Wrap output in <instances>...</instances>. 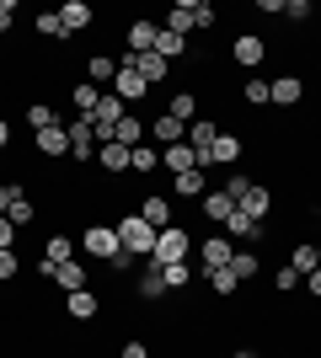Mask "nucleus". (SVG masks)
Returning a JSON list of instances; mask_svg holds the SVG:
<instances>
[{
    "label": "nucleus",
    "mask_w": 321,
    "mask_h": 358,
    "mask_svg": "<svg viewBox=\"0 0 321 358\" xmlns=\"http://www.w3.org/2000/svg\"><path fill=\"white\" fill-rule=\"evenodd\" d=\"M11 22H16V0H0V32H11Z\"/></svg>",
    "instance_id": "45"
},
{
    "label": "nucleus",
    "mask_w": 321,
    "mask_h": 358,
    "mask_svg": "<svg viewBox=\"0 0 321 358\" xmlns=\"http://www.w3.org/2000/svg\"><path fill=\"white\" fill-rule=\"evenodd\" d=\"M230 273L241 278V284H252L262 273V262H257V252H246V246H236V257H230Z\"/></svg>",
    "instance_id": "30"
},
{
    "label": "nucleus",
    "mask_w": 321,
    "mask_h": 358,
    "mask_svg": "<svg viewBox=\"0 0 321 358\" xmlns=\"http://www.w3.org/2000/svg\"><path fill=\"white\" fill-rule=\"evenodd\" d=\"M155 54H161V59H183V54H187V38H183V32H171V27H161V32H155Z\"/></svg>",
    "instance_id": "28"
},
{
    "label": "nucleus",
    "mask_w": 321,
    "mask_h": 358,
    "mask_svg": "<svg viewBox=\"0 0 321 358\" xmlns=\"http://www.w3.org/2000/svg\"><path fill=\"white\" fill-rule=\"evenodd\" d=\"M262 54H268V43H262L257 32H241V38L230 43V59L241 64V70H257V64H262Z\"/></svg>",
    "instance_id": "12"
},
{
    "label": "nucleus",
    "mask_w": 321,
    "mask_h": 358,
    "mask_svg": "<svg viewBox=\"0 0 321 358\" xmlns=\"http://www.w3.org/2000/svg\"><path fill=\"white\" fill-rule=\"evenodd\" d=\"M225 236H230V241H241V246H252V241H262V236H268V224L246 220V214L236 209V214H230V220H225Z\"/></svg>",
    "instance_id": "21"
},
{
    "label": "nucleus",
    "mask_w": 321,
    "mask_h": 358,
    "mask_svg": "<svg viewBox=\"0 0 321 358\" xmlns=\"http://www.w3.org/2000/svg\"><path fill=\"white\" fill-rule=\"evenodd\" d=\"M134 294H139V299H161V294H166L161 268H145V273H139V278H134Z\"/></svg>",
    "instance_id": "31"
},
{
    "label": "nucleus",
    "mask_w": 321,
    "mask_h": 358,
    "mask_svg": "<svg viewBox=\"0 0 321 358\" xmlns=\"http://www.w3.org/2000/svg\"><path fill=\"white\" fill-rule=\"evenodd\" d=\"M70 257H76V241L64 236V230H59V236H48V246H43V262H54V268H59V262H70Z\"/></svg>",
    "instance_id": "33"
},
{
    "label": "nucleus",
    "mask_w": 321,
    "mask_h": 358,
    "mask_svg": "<svg viewBox=\"0 0 321 358\" xmlns=\"http://www.w3.org/2000/svg\"><path fill=\"white\" fill-rule=\"evenodd\" d=\"M139 220L145 224H155V230H166V224H177V209H171V198H161V193H145L139 198Z\"/></svg>",
    "instance_id": "11"
},
{
    "label": "nucleus",
    "mask_w": 321,
    "mask_h": 358,
    "mask_svg": "<svg viewBox=\"0 0 321 358\" xmlns=\"http://www.w3.org/2000/svg\"><path fill=\"white\" fill-rule=\"evenodd\" d=\"M64 129H70V155H76V166H92V161H97V134H92V118H70Z\"/></svg>",
    "instance_id": "8"
},
{
    "label": "nucleus",
    "mask_w": 321,
    "mask_h": 358,
    "mask_svg": "<svg viewBox=\"0 0 321 358\" xmlns=\"http://www.w3.org/2000/svg\"><path fill=\"white\" fill-rule=\"evenodd\" d=\"M80 80H92L97 91L113 86V80H118V59H113V54H92V59L80 64Z\"/></svg>",
    "instance_id": "13"
},
{
    "label": "nucleus",
    "mask_w": 321,
    "mask_h": 358,
    "mask_svg": "<svg viewBox=\"0 0 321 358\" xmlns=\"http://www.w3.org/2000/svg\"><path fill=\"white\" fill-rule=\"evenodd\" d=\"M139 268V257H129V252H118L113 262H107V273H134Z\"/></svg>",
    "instance_id": "44"
},
{
    "label": "nucleus",
    "mask_w": 321,
    "mask_h": 358,
    "mask_svg": "<svg viewBox=\"0 0 321 358\" xmlns=\"http://www.w3.org/2000/svg\"><path fill=\"white\" fill-rule=\"evenodd\" d=\"M306 289H311V299H321V268H316V273H306Z\"/></svg>",
    "instance_id": "48"
},
{
    "label": "nucleus",
    "mask_w": 321,
    "mask_h": 358,
    "mask_svg": "<svg viewBox=\"0 0 321 358\" xmlns=\"http://www.w3.org/2000/svg\"><path fill=\"white\" fill-rule=\"evenodd\" d=\"M97 166H102L107 177H123V171H129V145H118V139H113V145H97Z\"/></svg>",
    "instance_id": "23"
},
{
    "label": "nucleus",
    "mask_w": 321,
    "mask_h": 358,
    "mask_svg": "<svg viewBox=\"0 0 321 358\" xmlns=\"http://www.w3.org/2000/svg\"><path fill=\"white\" fill-rule=\"evenodd\" d=\"M199 203H204V220H209V224H220V230H225V220L236 214V198H230L225 187H214V193H204Z\"/></svg>",
    "instance_id": "15"
},
{
    "label": "nucleus",
    "mask_w": 321,
    "mask_h": 358,
    "mask_svg": "<svg viewBox=\"0 0 321 358\" xmlns=\"http://www.w3.org/2000/svg\"><path fill=\"white\" fill-rule=\"evenodd\" d=\"M230 358H257V353H252V348H241V353H230Z\"/></svg>",
    "instance_id": "50"
},
{
    "label": "nucleus",
    "mask_w": 321,
    "mask_h": 358,
    "mask_svg": "<svg viewBox=\"0 0 321 358\" xmlns=\"http://www.w3.org/2000/svg\"><path fill=\"white\" fill-rule=\"evenodd\" d=\"M54 123H64L54 102H27V129L32 134H43V129H54Z\"/></svg>",
    "instance_id": "27"
},
{
    "label": "nucleus",
    "mask_w": 321,
    "mask_h": 358,
    "mask_svg": "<svg viewBox=\"0 0 321 358\" xmlns=\"http://www.w3.org/2000/svg\"><path fill=\"white\" fill-rule=\"evenodd\" d=\"M193 257H199V273H220L230 268V257H236V241L220 230V236H204L199 246H193Z\"/></svg>",
    "instance_id": "5"
},
{
    "label": "nucleus",
    "mask_w": 321,
    "mask_h": 358,
    "mask_svg": "<svg viewBox=\"0 0 321 358\" xmlns=\"http://www.w3.org/2000/svg\"><path fill=\"white\" fill-rule=\"evenodd\" d=\"M129 171H134V177H155V171H161V150L155 145H134L129 150Z\"/></svg>",
    "instance_id": "26"
},
{
    "label": "nucleus",
    "mask_w": 321,
    "mask_h": 358,
    "mask_svg": "<svg viewBox=\"0 0 321 358\" xmlns=\"http://www.w3.org/2000/svg\"><path fill=\"white\" fill-rule=\"evenodd\" d=\"M150 134H155V150H166V145H183V139H187V123H177L171 113H155Z\"/></svg>",
    "instance_id": "14"
},
{
    "label": "nucleus",
    "mask_w": 321,
    "mask_h": 358,
    "mask_svg": "<svg viewBox=\"0 0 321 358\" xmlns=\"http://www.w3.org/2000/svg\"><path fill=\"white\" fill-rule=\"evenodd\" d=\"M166 113L177 123H193V118H199V96H193V91H177V96L166 102Z\"/></svg>",
    "instance_id": "32"
},
{
    "label": "nucleus",
    "mask_w": 321,
    "mask_h": 358,
    "mask_svg": "<svg viewBox=\"0 0 321 358\" xmlns=\"http://www.w3.org/2000/svg\"><path fill=\"white\" fill-rule=\"evenodd\" d=\"M284 22H294V27L311 22V0H284Z\"/></svg>",
    "instance_id": "41"
},
{
    "label": "nucleus",
    "mask_w": 321,
    "mask_h": 358,
    "mask_svg": "<svg viewBox=\"0 0 321 358\" xmlns=\"http://www.w3.org/2000/svg\"><path fill=\"white\" fill-rule=\"evenodd\" d=\"M214 22H220V16H214V6L209 0H177V6H171L166 11V22H161V27H171V32H209Z\"/></svg>",
    "instance_id": "2"
},
{
    "label": "nucleus",
    "mask_w": 321,
    "mask_h": 358,
    "mask_svg": "<svg viewBox=\"0 0 321 358\" xmlns=\"http://www.w3.org/2000/svg\"><path fill=\"white\" fill-rule=\"evenodd\" d=\"M155 32H161V22L134 16V22H129V54H150V48H155Z\"/></svg>",
    "instance_id": "17"
},
{
    "label": "nucleus",
    "mask_w": 321,
    "mask_h": 358,
    "mask_svg": "<svg viewBox=\"0 0 321 358\" xmlns=\"http://www.w3.org/2000/svg\"><path fill=\"white\" fill-rule=\"evenodd\" d=\"M64 315H76V321H97L102 315V299L92 289H76V294H64Z\"/></svg>",
    "instance_id": "20"
},
{
    "label": "nucleus",
    "mask_w": 321,
    "mask_h": 358,
    "mask_svg": "<svg viewBox=\"0 0 321 358\" xmlns=\"http://www.w3.org/2000/svg\"><path fill=\"white\" fill-rule=\"evenodd\" d=\"M16 273H22V252L11 246V252H0V284H11Z\"/></svg>",
    "instance_id": "40"
},
{
    "label": "nucleus",
    "mask_w": 321,
    "mask_h": 358,
    "mask_svg": "<svg viewBox=\"0 0 321 358\" xmlns=\"http://www.w3.org/2000/svg\"><path fill=\"white\" fill-rule=\"evenodd\" d=\"M139 139H145V118H139V113H123V118H118V145L134 150Z\"/></svg>",
    "instance_id": "35"
},
{
    "label": "nucleus",
    "mask_w": 321,
    "mask_h": 358,
    "mask_svg": "<svg viewBox=\"0 0 321 358\" xmlns=\"http://www.w3.org/2000/svg\"><path fill=\"white\" fill-rule=\"evenodd\" d=\"M97 102H102V91H97L92 80H76V86H70V107H76V118H92Z\"/></svg>",
    "instance_id": "25"
},
{
    "label": "nucleus",
    "mask_w": 321,
    "mask_h": 358,
    "mask_svg": "<svg viewBox=\"0 0 321 358\" xmlns=\"http://www.w3.org/2000/svg\"><path fill=\"white\" fill-rule=\"evenodd\" d=\"M290 268L300 273V278H306V273H316V246H311V241H300V246L290 252Z\"/></svg>",
    "instance_id": "38"
},
{
    "label": "nucleus",
    "mask_w": 321,
    "mask_h": 358,
    "mask_svg": "<svg viewBox=\"0 0 321 358\" xmlns=\"http://www.w3.org/2000/svg\"><path fill=\"white\" fill-rule=\"evenodd\" d=\"M6 145H11V123L0 118V150H6Z\"/></svg>",
    "instance_id": "49"
},
{
    "label": "nucleus",
    "mask_w": 321,
    "mask_h": 358,
    "mask_svg": "<svg viewBox=\"0 0 321 358\" xmlns=\"http://www.w3.org/2000/svg\"><path fill=\"white\" fill-rule=\"evenodd\" d=\"M118 64H123V70H139V75H145V86H150V91H155V86H161V80H166V75H171V64L161 59L155 48H150V54H123Z\"/></svg>",
    "instance_id": "7"
},
{
    "label": "nucleus",
    "mask_w": 321,
    "mask_h": 358,
    "mask_svg": "<svg viewBox=\"0 0 321 358\" xmlns=\"http://www.w3.org/2000/svg\"><path fill=\"white\" fill-rule=\"evenodd\" d=\"M246 155V139L230 134V129H220V139H214V166H236Z\"/></svg>",
    "instance_id": "24"
},
{
    "label": "nucleus",
    "mask_w": 321,
    "mask_h": 358,
    "mask_svg": "<svg viewBox=\"0 0 321 358\" xmlns=\"http://www.w3.org/2000/svg\"><path fill=\"white\" fill-rule=\"evenodd\" d=\"M113 96H123V102H145V96H150V86H145V75H139V70H123V64H118Z\"/></svg>",
    "instance_id": "18"
},
{
    "label": "nucleus",
    "mask_w": 321,
    "mask_h": 358,
    "mask_svg": "<svg viewBox=\"0 0 321 358\" xmlns=\"http://www.w3.org/2000/svg\"><path fill=\"white\" fill-rule=\"evenodd\" d=\"M273 284H278V294H294V289L306 284V278H300V273H294V268H284V273H278V278H273Z\"/></svg>",
    "instance_id": "42"
},
{
    "label": "nucleus",
    "mask_w": 321,
    "mask_h": 358,
    "mask_svg": "<svg viewBox=\"0 0 321 358\" xmlns=\"http://www.w3.org/2000/svg\"><path fill=\"white\" fill-rule=\"evenodd\" d=\"M161 166H166L171 177H183V171H199V155H193V145L183 139V145H166V150H161Z\"/></svg>",
    "instance_id": "19"
},
{
    "label": "nucleus",
    "mask_w": 321,
    "mask_h": 358,
    "mask_svg": "<svg viewBox=\"0 0 321 358\" xmlns=\"http://www.w3.org/2000/svg\"><path fill=\"white\" fill-rule=\"evenodd\" d=\"M171 193H177V198H204V171H183V177H171Z\"/></svg>",
    "instance_id": "37"
},
{
    "label": "nucleus",
    "mask_w": 321,
    "mask_h": 358,
    "mask_svg": "<svg viewBox=\"0 0 321 358\" xmlns=\"http://www.w3.org/2000/svg\"><path fill=\"white\" fill-rule=\"evenodd\" d=\"M316 268H321V241H316Z\"/></svg>",
    "instance_id": "51"
},
{
    "label": "nucleus",
    "mask_w": 321,
    "mask_h": 358,
    "mask_svg": "<svg viewBox=\"0 0 321 358\" xmlns=\"http://www.w3.org/2000/svg\"><path fill=\"white\" fill-rule=\"evenodd\" d=\"M32 27H38V38H54V43H64V38H70V32H64V22H59V6H54V11H38V16H32Z\"/></svg>",
    "instance_id": "29"
},
{
    "label": "nucleus",
    "mask_w": 321,
    "mask_h": 358,
    "mask_svg": "<svg viewBox=\"0 0 321 358\" xmlns=\"http://www.w3.org/2000/svg\"><path fill=\"white\" fill-rule=\"evenodd\" d=\"M204 278H209V289H214V294H220V299H230V294H236V289H241V278H236V273H230V268H220V273H204Z\"/></svg>",
    "instance_id": "39"
},
{
    "label": "nucleus",
    "mask_w": 321,
    "mask_h": 358,
    "mask_svg": "<svg viewBox=\"0 0 321 358\" xmlns=\"http://www.w3.org/2000/svg\"><path fill=\"white\" fill-rule=\"evenodd\" d=\"M16 187H22V182H0V214L11 209V198H16Z\"/></svg>",
    "instance_id": "47"
},
{
    "label": "nucleus",
    "mask_w": 321,
    "mask_h": 358,
    "mask_svg": "<svg viewBox=\"0 0 321 358\" xmlns=\"http://www.w3.org/2000/svg\"><path fill=\"white\" fill-rule=\"evenodd\" d=\"M32 150H38L43 161H64V155H70V129L54 123V129H43V134H32Z\"/></svg>",
    "instance_id": "10"
},
{
    "label": "nucleus",
    "mask_w": 321,
    "mask_h": 358,
    "mask_svg": "<svg viewBox=\"0 0 321 358\" xmlns=\"http://www.w3.org/2000/svg\"><path fill=\"white\" fill-rule=\"evenodd\" d=\"M241 102H246V107H273V91H268V80H262V75H252V80H246Z\"/></svg>",
    "instance_id": "36"
},
{
    "label": "nucleus",
    "mask_w": 321,
    "mask_h": 358,
    "mask_svg": "<svg viewBox=\"0 0 321 358\" xmlns=\"http://www.w3.org/2000/svg\"><path fill=\"white\" fill-rule=\"evenodd\" d=\"M193 230H183V224H166L161 236H155V252H150V268H171V262H193Z\"/></svg>",
    "instance_id": "1"
},
{
    "label": "nucleus",
    "mask_w": 321,
    "mask_h": 358,
    "mask_svg": "<svg viewBox=\"0 0 321 358\" xmlns=\"http://www.w3.org/2000/svg\"><path fill=\"white\" fill-rule=\"evenodd\" d=\"M80 252H86V262H113V257L123 252L118 246V224H86V230H80Z\"/></svg>",
    "instance_id": "4"
},
{
    "label": "nucleus",
    "mask_w": 321,
    "mask_h": 358,
    "mask_svg": "<svg viewBox=\"0 0 321 358\" xmlns=\"http://www.w3.org/2000/svg\"><path fill=\"white\" fill-rule=\"evenodd\" d=\"M48 284H54V289H64V294H76V289H92V262L70 257V262H59V268L48 273Z\"/></svg>",
    "instance_id": "6"
},
{
    "label": "nucleus",
    "mask_w": 321,
    "mask_h": 358,
    "mask_svg": "<svg viewBox=\"0 0 321 358\" xmlns=\"http://www.w3.org/2000/svg\"><path fill=\"white\" fill-rule=\"evenodd\" d=\"M161 278H166V294H171V289H187V284H193L199 268H193V262H171V268H161Z\"/></svg>",
    "instance_id": "34"
},
{
    "label": "nucleus",
    "mask_w": 321,
    "mask_h": 358,
    "mask_svg": "<svg viewBox=\"0 0 321 358\" xmlns=\"http://www.w3.org/2000/svg\"><path fill=\"white\" fill-rule=\"evenodd\" d=\"M236 209H241L246 220L268 224V214H273V187H262V182H246V193H241V203H236Z\"/></svg>",
    "instance_id": "9"
},
{
    "label": "nucleus",
    "mask_w": 321,
    "mask_h": 358,
    "mask_svg": "<svg viewBox=\"0 0 321 358\" xmlns=\"http://www.w3.org/2000/svg\"><path fill=\"white\" fill-rule=\"evenodd\" d=\"M155 224H145L139 214H118V246L129 257H139V262H150V252H155Z\"/></svg>",
    "instance_id": "3"
},
{
    "label": "nucleus",
    "mask_w": 321,
    "mask_h": 358,
    "mask_svg": "<svg viewBox=\"0 0 321 358\" xmlns=\"http://www.w3.org/2000/svg\"><path fill=\"white\" fill-rule=\"evenodd\" d=\"M268 91H273V107H294L306 96V80L300 75H278V80H268Z\"/></svg>",
    "instance_id": "22"
},
{
    "label": "nucleus",
    "mask_w": 321,
    "mask_h": 358,
    "mask_svg": "<svg viewBox=\"0 0 321 358\" xmlns=\"http://www.w3.org/2000/svg\"><path fill=\"white\" fill-rule=\"evenodd\" d=\"M59 22H64V32L76 38V32H86L97 22V11L86 6V0H64V6H59Z\"/></svg>",
    "instance_id": "16"
},
{
    "label": "nucleus",
    "mask_w": 321,
    "mask_h": 358,
    "mask_svg": "<svg viewBox=\"0 0 321 358\" xmlns=\"http://www.w3.org/2000/svg\"><path fill=\"white\" fill-rule=\"evenodd\" d=\"M16 236H22V230H16V224L6 220V214H0V252H11V246H16Z\"/></svg>",
    "instance_id": "43"
},
{
    "label": "nucleus",
    "mask_w": 321,
    "mask_h": 358,
    "mask_svg": "<svg viewBox=\"0 0 321 358\" xmlns=\"http://www.w3.org/2000/svg\"><path fill=\"white\" fill-rule=\"evenodd\" d=\"M118 358H150V348H145V343L134 337V343H123V353H118Z\"/></svg>",
    "instance_id": "46"
}]
</instances>
